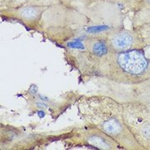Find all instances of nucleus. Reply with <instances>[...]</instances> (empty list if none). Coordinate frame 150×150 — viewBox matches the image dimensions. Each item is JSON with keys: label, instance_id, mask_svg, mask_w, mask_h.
<instances>
[{"label": "nucleus", "instance_id": "6e6552de", "mask_svg": "<svg viewBox=\"0 0 150 150\" xmlns=\"http://www.w3.org/2000/svg\"><path fill=\"white\" fill-rule=\"evenodd\" d=\"M104 38L111 53H123L132 50H144L147 45L138 29L120 28L107 33Z\"/></svg>", "mask_w": 150, "mask_h": 150}, {"label": "nucleus", "instance_id": "20e7f679", "mask_svg": "<svg viewBox=\"0 0 150 150\" xmlns=\"http://www.w3.org/2000/svg\"><path fill=\"white\" fill-rule=\"evenodd\" d=\"M88 81L96 86L98 94L110 97L120 103L150 104V79L136 83H119L103 78H91Z\"/></svg>", "mask_w": 150, "mask_h": 150}, {"label": "nucleus", "instance_id": "39448f33", "mask_svg": "<svg viewBox=\"0 0 150 150\" xmlns=\"http://www.w3.org/2000/svg\"><path fill=\"white\" fill-rule=\"evenodd\" d=\"M60 140L66 148L91 147L100 150H123L112 138L97 126L88 123L61 134Z\"/></svg>", "mask_w": 150, "mask_h": 150}, {"label": "nucleus", "instance_id": "9b49d317", "mask_svg": "<svg viewBox=\"0 0 150 150\" xmlns=\"http://www.w3.org/2000/svg\"><path fill=\"white\" fill-rule=\"evenodd\" d=\"M135 29H138L143 39L144 40L147 47H150V22L140 25Z\"/></svg>", "mask_w": 150, "mask_h": 150}, {"label": "nucleus", "instance_id": "ddd939ff", "mask_svg": "<svg viewBox=\"0 0 150 150\" xmlns=\"http://www.w3.org/2000/svg\"><path fill=\"white\" fill-rule=\"evenodd\" d=\"M147 106H148V108L150 109V104H147Z\"/></svg>", "mask_w": 150, "mask_h": 150}, {"label": "nucleus", "instance_id": "9d476101", "mask_svg": "<svg viewBox=\"0 0 150 150\" xmlns=\"http://www.w3.org/2000/svg\"><path fill=\"white\" fill-rule=\"evenodd\" d=\"M121 6L126 7L134 12L140 10H150V0H130L129 2Z\"/></svg>", "mask_w": 150, "mask_h": 150}, {"label": "nucleus", "instance_id": "0eeeda50", "mask_svg": "<svg viewBox=\"0 0 150 150\" xmlns=\"http://www.w3.org/2000/svg\"><path fill=\"white\" fill-rule=\"evenodd\" d=\"M122 104L127 128L144 150H150V109L142 103Z\"/></svg>", "mask_w": 150, "mask_h": 150}, {"label": "nucleus", "instance_id": "f257e3e1", "mask_svg": "<svg viewBox=\"0 0 150 150\" xmlns=\"http://www.w3.org/2000/svg\"><path fill=\"white\" fill-rule=\"evenodd\" d=\"M80 118L97 126L115 140L124 150H144L134 139L123 119V104L110 97L83 95L77 101Z\"/></svg>", "mask_w": 150, "mask_h": 150}, {"label": "nucleus", "instance_id": "f8f14e48", "mask_svg": "<svg viewBox=\"0 0 150 150\" xmlns=\"http://www.w3.org/2000/svg\"><path fill=\"white\" fill-rule=\"evenodd\" d=\"M107 2H109V3H112V4H118V6H121L129 2L130 0H106Z\"/></svg>", "mask_w": 150, "mask_h": 150}, {"label": "nucleus", "instance_id": "f03ea898", "mask_svg": "<svg viewBox=\"0 0 150 150\" xmlns=\"http://www.w3.org/2000/svg\"><path fill=\"white\" fill-rule=\"evenodd\" d=\"M93 78H103L119 83H140L150 79V59L145 56L144 50L110 53Z\"/></svg>", "mask_w": 150, "mask_h": 150}, {"label": "nucleus", "instance_id": "7ed1b4c3", "mask_svg": "<svg viewBox=\"0 0 150 150\" xmlns=\"http://www.w3.org/2000/svg\"><path fill=\"white\" fill-rule=\"evenodd\" d=\"M62 47L64 48L66 63L79 74L84 82L95 76L103 59L111 53L104 37L72 41Z\"/></svg>", "mask_w": 150, "mask_h": 150}, {"label": "nucleus", "instance_id": "423d86ee", "mask_svg": "<svg viewBox=\"0 0 150 150\" xmlns=\"http://www.w3.org/2000/svg\"><path fill=\"white\" fill-rule=\"evenodd\" d=\"M61 134L28 133L21 128L2 126L0 145L1 149L26 150L46 147L55 140H60Z\"/></svg>", "mask_w": 150, "mask_h": 150}, {"label": "nucleus", "instance_id": "1a4fd4ad", "mask_svg": "<svg viewBox=\"0 0 150 150\" xmlns=\"http://www.w3.org/2000/svg\"><path fill=\"white\" fill-rule=\"evenodd\" d=\"M54 4V1H50L38 4H23L16 8H8L7 12L11 13L17 19L23 22L26 27H32L33 23H39L43 13Z\"/></svg>", "mask_w": 150, "mask_h": 150}, {"label": "nucleus", "instance_id": "4468645a", "mask_svg": "<svg viewBox=\"0 0 150 150\" xmlns=\"http://www.w3.org/2000/svg\"><path fill=\"white\" fill-rule=\"evenodd\" d=\"M95 1H106V0H95Z\"/></svg>", "mask_w": 150, "mask_h": 150}]
</instances>
